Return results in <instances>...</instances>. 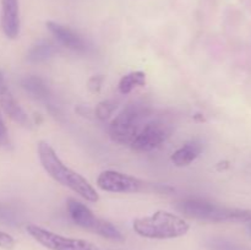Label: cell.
<instances>
[{"instance_id": "277c9868", "label": "cell", "mask_w": 251, "mask_h": 250, "mask_svg": "<svg viewBox=\"0 0 251 250\" xmlns=\"http://www.w3.org/2000/svg\"><path fill=\"white\" fill-rule=\"evenodd\" d=\"M98 188L103 191L117 194H137V193H154L168 194L174 190L169 185L149 183L141 180L136 176L124 174L117 171H104L97 178Z\"/></svg>"}, {"instance_id": "5b68a950", "label": "cell", "mask_w": 251, "mask_h": 250, "mask_svg": "<svg viewBox=\"0 0 251 250\" xmlns=\"http://www.w3.org/2000/svg\"><path fill=\"white\" fill-rule=\"evenodd\" d=\"M150 114L151 108L144 103L126 105L109 125V135L113 141L122 145L131 144Z\"/></svg>"}, {"instance_id": "7402d4cb", "label": "cell", "mask_w": 251, "mask_h": 250, "mask_svg": "<svg viewBox=\"0 0 251 250\" xmlns=\"http://www.w3.org/2000/svg\"><path fill=\"white\" fill-rule=\"evenodd\" d=\"M248 232H249V234L251 235V222H249V225H248Z\"/></svg>"}, {"instance_id": "e0dca14e", "label": "cell", "mask_w": 251, "mask_h": 250, "mask_svg": "<svg viewBox=\"0 0 251 250\" xmlns=\"http://www.w3.org/2000/svg\"><path fill=\"white\" fill-rule=\"evenodd\" d=\"M207 250H251L248 247L226 238H211L206 242Z\"/></svg>"}, {"instance_id": "9a60e30c", "label": "cell", "mask_w": 251, "mask_h": 250, "mask_svg": "<svg viewBox=\"0 0 251 250\" xmlns=\"http://www.w3.org/2000/svg\"><path fill=\"white\" fill-rule=\"evenodd\" d=\"M146 83V74L144 71H131L120 78L118 90L122 95H129L136 87H142Z\"/></svg>"}, {"instance_id": "30bf717a", "label": "cell", "mask_w": 251, "mask_h": 250, "mask_svg": "<svg viewBox=\"0 0 251 250\" xmlns=\"http://www.w3.org/2000/svg\"><path fill=\"white\" fill-rule=\"evenodd\" d=\"M46 26L48 31L53 34L54 38L59 42V44H61L65 48L77 51V53H85L87 50V43L82 38V36L71 29L70 27L64 26V25L54 21H48Z\"/></svg>"}, {"instance_id": "9c48e42d", "label": "cell", "mask_w": 251, "mask_h": 250, "mask_svg": "<svg viewBox=\"0 0 251 250\" xmlns=\"http://www.w3.org/2000/svg\"><path fill=\"white\" fill-rule=\"evenodd\" d=\"M0 108L15 123L28 129L32 127V120L12 95L5 78V74L1 70H0Z\"/></svg>"}, {"instance_id": "d6986e66", "label": "cell", "mask_w": 251, "mask_h": 250, "mask_svg": "<svg viewBox=\"0 0 251 250\" xmlns=\"http://www.w3.org/2000/svg\"><path fill=\"white\" fill-rule=\"evenodd\" d=\"M0 147H2V149H11L12 147L11 139H10L9 131H7V127L5 125L1 114H0Z\"/></svg>"}, {"instance_id": "4fadbf2b", "label": "cell", "mask_w": 251, "mask_h": 250, "mask_svg": "<svg viewBox=\"0 0 251 250\" xmlns=\"http://www.w3.org/2000/svg\"><path fill=\"white\" fill-rule=\"evenodd\" d=\"M20 86L26 91L31 97L42 102H48L50 98V90L42 77L36 75H27L20 80Z\"/></svg>"}, {"instance_id": "7a4b0ae2", "label": "cell", "mask_w": 251, "mask_h": 250, "mask_svg": "<svg viewBox=\"0 0 251 250\" xmlns=\"http://www.w3.org/2000/svg\"><path fill=\"white\" fill-rule=\"evenodd\" d=\"M176 207L186 217L203 222H251V210L227 207L196 196L178 201Z\"/></svg>"}, {"instance_id": "3957f363", "label": "cell", "mask_w": 251, "mask_h": 250, "mask_svg": "<svg viewBox=\"0 0 251 250\" xmlns=\"http://www.w3.org/2000/svg\"><path fill=\"white\" fill-rule=\"evenodd\" d=\"M135 233L147 239H174L185 235L190 225L180 216L168 211H157L151 216L136 218L132 223Z\"/></svg>"}, {"instance_id": "5bb4252c", "label": "cell", "mask_w": 251, "mask_h": 250, "mask_svg": "<svg viewBox=\"0 0 251 250\" xmlns=\"http://www.w3.org/2000/svg\"><path fill=\"white\" fill-rule=\"evenodd\" d=\"M56 54V47L49 41H39L34 43L27 51V60L29 63H44Z\"/></svg>"}, {"instance_id": "44dd1931", "label": "cell", "mask_w": 251, "mask_h": 250, "mask_svg": "<svg viewBox=\"0 0 251 250\" xmlns=\"http://www.w3.org/2000/svg\"><path fill=\"white\" fill-rule=\"evenodd\" d=\"M15 247V239L9 234L2 230H0V248L6 250L14 249Z\"/></svg>"}, {"instance_id": "2e32d148", "label": "cell", "mask_w": 251, "mask_h": 250, "mask_svg": "<svg viewBox=\"0 0 251 250\" xmlns=\"http://www.w3.org/2000/svg\"><path fill=\"white\" fill-rule=\"evenodd\" d=\"M24 222L22 215L14 207L6 202L0 201V223L9 227H20Z\"/></svg>"}, {"instance_id": "7c38bea8", "label": "cell", "mask_w": 251, "mask_h": 250, "mask_svg": "<svg viewBox=\"0 0 251 250\" xmlns=\"http://www.w3.org/2000/svg\"><path fill=\"white\" fill-rule=\"evenodd\" d=\"M202 151V142L199 139H193L190 141H186L180 149H178L172 154V162L176 167H186L193 163Z\"/></svg>"}, {"instance_id": "52a82bcc", "label": "cell", "mask_w": 251, "mask_h": 250, "mask_svg": "<svg viewBox=\"0 0 251 250\" xmlns=\"http://www.w3.org/2000/svg\"><path fill=\"white\" fill-rule=\"evenodd\" d=\"M26 232L37 243L49 250H100V248L87 240L64 237L36 225H27Z\"/></svg>"}, {"instance_id": "ffe728a7", "label": "cell", "mask_w": 251, "mask_h": 250, "mask_svg": "<svg viewBox=\"0 0 251 250\" xmlns=\"http://www.w3.org/2000/svg\"><path fill=\"white\" fill-rule=\"evenodd\" d=\"M103 81H104V77L102 75H95L88 80V90L91 91L92 93H98L102 88Z\"/></svg>"}, {"instance_id": "8fae6325", "label": "cell", "mask_w": 251, "mask_h": 250, "mask_svg": "<svg viewBox=\"0 0 251 250\" xmlns=\"http://www.w3.org/2000/svg\"><path fill=\"white\" fill-rule=\"evenodd\" d=\"M1 14L0 27L4 36L9 39H16L21 28L19 0H0Z\"/></svg>"}, {"instance_id": "ba28073f", "label": "cell", "mask_w": 251, "mask_h": 250, "mask_svg": "<svg viewBox=\"0 0 251 250\" xmlns=\"http://www.w3.org/2000/svg\"><path fill=\"white\" fill-rule=\"evenodd\" d=\"M172 126L163 119H152L145 123L130 144L137 152H147L161 146L171 136Z\"/></svg>"}, {"instance_id": "ac0fdd59", "label": "cell", "mask_w": 251, "mask_h": 250, "mask_svg": "<svg viewBox=\"0 0 251 250\" xmlns=\"http://www.w3.org/2000/svg\"><path fill=\"white\" fill-rule=\"evenodd\" d=\"M115 108H117V103L114 100H102L97 104V107L95 108V115L96 118L100 120H105L110 117V115L114 113Z\"/></svg>"}, {"instance_id": "8992f818", "label": "cell", "mask_w": 251, "mask_h": 250, "mask_svg": "<svg viewBox=\"0 0 251 250\" xmlns=\"http://www.w3.org/2000/svg\"><path fill=\"white\" fill-rule=\"evenodd\" d=\"M68 211L71 220L78 227L96 233V234L100 235L105 239L114 240V242H123L124 240L122 232L114 225L93 215L92 211L85 203L80 202L75 199H69Z\"/></svg>"}, {"instance_id": "6da1fadb", "label": "cell", "mask_w": 251, "mask_h": 250, "mask_svg": "<svg viewBox=\"0 0 251 250\" xmlns=\"http://www.w3.org/2000/svg\"><path fill=\"white\" fill-rule=\"evenodd\" d=\"M38 157L42 167L44 171L51 176L55 181L66 186L74 193L80 195L90 202H97L100 200V195L97 194L96 189L88 183L86 178H83L77 172L69 168L66 164L63 163L53 147L46 141L38 142Z\"/></svg>"}]
</instances>
